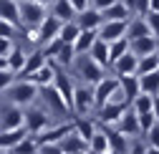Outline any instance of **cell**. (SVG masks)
Masks as SVG:
<instances>
[{
  "mask_svg": "<svg viewBox=\"0 0 159 154\" xmlns=\"http://www.w3.org/2000/svg\"><path fill=\"white\" fill-rule=\"evenodd\" d=\"M8 93H10V101L18 104V106H30L35 99H38V86L30 81V79H15L10 86H8Z\"/></svg>",
  "mask_w": 159,
  "mask_h": 154,
  "instance_id": "obj_4",
  "label": "cell"
},
{
  "mask_svg": "<svg viewBox=\"0 0 159 154\" xmlns=\"http://www.w3.org/2000/svg\"><path fill=\"white\" fill-rule=\"evenodd\" d=\"M96 38H98V28H81V33L73 41V51L76 53H89V48L93 46Z\"/></svg>",
  "mask_w": 159,
  "mask_h": 154,
  "instance_id": "obj_19",
  "label": "cell"
},
{
  "mask_svg": "<svg viewBox=\"0 0 159 154\" xmlns=\"http://www.w3.org/2000/svg\"><path fill=\"white\" fill-rule=\"evenodd\" d=\"M139 88H142L144 93H149V96H157L159 93V68L139 76Z\"/></svg>",
  "mask_w": 159,
  "mask_h": 154,
  "instance_id": "obj_25",
  "label": "cell"
},
{
  "mask_svg": "<svg viewBox=\"0 0 159 154\" xmlns=\"http://www.w3.org/2000/svg\"><path fill=\"white\" fill-rule=\"evenodd\" d=\"M152 104H154V96H149V93H144V91H142V93H139L129 106H131L136 114H147V111H152Z\"/></svg>",
  "mask_w": 159,
  "mask_h": 154,
  "instance_id": "obj_36",
  "label": "cell"
},
{
  "mask_svg": "<svg viewBox=\"0 0 159 154\" xmlns=\"http://www.w3.org/2000/svg\"><path fill=\"white\" fill-rule=\"evenodd\" d=\"M68 3L76 8V13H81L84 8H89V5H91V0H68Z\"/></svg>",
  "mask_w": 159,
  "mask_h": 154,
  "instance_id": "obj_46",
  "label": "cell"
},
{
  "mask_svg": "<svg viewBox=\"0 0 159 154\" xmlns=\"http://www.w3.org/2000/svg\"><path fill=\"white\" fill-rule=\"evenodd\" d=\"M136 61H139V56H134L131 51H126V53H121L119 58L109 66L111 71H114V76H126V73H136Z\"/></svg>",
  "mask_w": 159,
  "mask_h": 154,
  "instance_id": "obj_15",
  "label": "cell"
},
{
  "mask_svg": "<svg viewBox=\"0 0 159 154\" xmlns=\"http://www.w3.org/2000/svg\"><path fill=\"white\" fill-rule=\"evenodd\" d=\"M149 10H159V0H149Z\"/></svg>",
  "mask_w": 159,
  "mask_h": 154,
  "instance_id": "obj_50",
  "label": "cell"
},
{
  "mask_svg": "<svg viewBox=\"0 0 159 154\" xmlns=\"http://www.w3.org/2000/svg\"><path fill=\"white\" fill-rule=\"evenodd\" d=\"M53 15L61 18V20H73L76 18V8L68 3V0H53Z\"/></svg>",
  "mask_w": 159,
  "mask_h": 154,
  "instance_id": "obj_30",
  "label": "cell"
},
{
  "mask_svg": "<svg viewBox=\"0 0 159 154\" xmlns=\"http://www.w3.org/2000/svg\"><path fill=\"white\" fill-rule=\"evenodd\" d=\"M142 18L147 20V25H149L152 35H154V38H159V10H147Z\"/></svg>",
  "mask_w": 159,
  "mask_h": 154,
  "instance_id": "obj_38",
  "label": "cell"
},
{
  "mask_svg": "<svg viewBox=\"0 0 159 154\" xmlns=\"http://www.w3.org/2000/svg\"><path fill=\"white\" fill-rule=\"evenodd\" d=\"M23 119H25V109L13 104L0 114V129H18V126H23Z\"/></svg>",
  "mask_w": 159,
  "mask_h": 154,
  "instance_id": "obj_10",
  "label": "cell"
},
{
  "mask_svg": "<svg viewBox=\"0 0 159 154\" xmlns=\"http://www.w3.org/2000/svg\"><path fill=\"white\" fill-rule=\"evenodd\" d=\"M89 53H91V58L96 63H101L104 68H109V43L104 41V38H96L93 46L89 48Z\"/></svg>",
  "mask_w": 159,
  "mask_h": 154,
  "instance_id": "obj_26",
  "label": "cell"
},
{
  "mask_svg": "<svg viewBox=\"0 0 159 154\" xmlns=\"http://www.w3.org/2000/svg\"><path fill=\"white\" fill-rule=\"evenodd\" d=\"M126 51H129V38H126V35L116 38V41H109V66H111L121 53H126Z\"/></svg>",
  "mask_w": 159,
  "mask_h": 154,
  "instance_id": "obj_32",
  "label": "cell"
},
{
  "mask_svg": "<svg viewBox=\"0 0 159 154\" xmlns=\"http://www.w3.org/2000/svg\"><path fill=\"white\" fill-rule=\"evenodd\" d=\"M61 25H63L61 18H56L53 13H51V15H46V18H43V23L38 25V30H41V46H43V43H48V41H53V38L61 33Z\"/></svg>",
  "mask_w": 159,
  "mask_h": 154,
  "instance_id": "obj_16",
  "label": "cell"
},
{
  "mask_svg": "<svg viewBox=\"0 0 159 154\" xmlns=\"http://www.w3.org/2000/svg\"><path fill=\"white\" fill-rule=\"evenodd\" d=\"M13 51V38H3L0 35V56H8Z\"/></svg>",
  "mask_w": 159,
  "mask_h": 154,
  "instance_id": "obj_44",
  "label": "cell"
},
{
  "mask_svg": "<svg viewBox=\"0 0 159 154\" xmlns=\"http://www.w3.org/2000/svg\"><path fill=\"white\" fill-rule=\"evenodd\" d=\"M78 33H81V28H78V23H76V20H66V23L61 25V33H58V38H61L63 43H73Z\"/></svg>",
  "mask_w": 159,
  "mask_h": 154,
  "instance_id": "obj_35",
  "label": "cell"
},
{
  "mask_svg": "<svg viewBox=\"0 0 159 154\" xmlns=\"http://www.w3.org/2000/svg\"><path fill=\"white\" fill-rule=\"evenodd\" d=\"M46 61H48V58H46L43 48H38V51L28 53V56H25V66H23V71H20V73H15V79H25L28 73H33L35 68H41V66H43Z\"/></svg>",
  "mask_w": 159,
  "mask_h": 154,
  "instance_id": "obj_22",
  "label": "cell"
},
{
  "mask_svg": "<svg viewBox=\"0 0 159 154\" xmlns=\"http://www.w3.org/2000/svg\"><path fill=\"white\" fill-rule=\"evenodd\" d=\"M142 35H152V30H149L147 20H144L142 15L129 18V23H126V38L131 41V38H142Z\"/></svg>",
  "mask_w": 159,
  "mask_h": 154,
  "instance_id": "obj_24",
  "label": "cell"
},
{
  "mask_svg": "<svg viewBox=\"0 0 159 154\" xmlns=\"http://www.w3.org/2000/svg\"><path fill=\"white\" fill-rule=\"evenodd\" d=\"M25 79H30L38 88H43V86H51L53 84V79H56V63L53 61H46L41 68H35L33 73H28Z\"/></svg>",
  "mask_w": 159,
  "mask_h": 154,
  "instance_id": "obj_13",
  "label": "cell"
},
{
  "mask_svg": "<svg viewBox=\"0 0 159 154\" xmlns=\"http://www.w3.org/2000/svg\"><path fill=\"white\" fill-rule=\"evenodd\" d=\"M144 137H147V142H149L152 152H159V121H157L149 131H144Z\"/></svg>",
  "mask_w": 159,
  "mask_h": 154,
  "instance_id": "obj_41",
  "label": "cell"
},
{
  "mask_svg": "<svg viewBox=\"0 0 159 154\" xmlns=\"http://www.w3.org/2000/svg\"><path fill=\"white\" fill-rule=\"evenodd\" d=\"M71 66H73L76 76H81L86 84H96V81L106 73V68H104L101 63H96V61L91 58V53H76V58H73Z\"/></svg>",
  "mask_w": 159,
  "mask_h": 154,
  "instance_id": "obj_1",
  "label": "cell"
},
{
  "mask_svg": "<svg viewBox=\"0 0 159 154\" xmlns=\"http://www.w3.org/2000/svg\"><path fill=\"white\" fill-rule=\"evenodd\" d=\"M121 3H124V5H126L131 13H134V3H136V0H121Z\"/></svg>",
  "mask_w": 159,
  "mask_h": 154,
  "instance_id": "obj_49",
  "label": "cell"
},
{
  "mask_svg": "<svg viewBox=\"0 0 159 154\" xmlns=\"http://www.w3.org/2000/svg\"><path fill=\"white\" fill-rule=\"evenodd\" d=\"M18 15H20V28L25 25H41L48 15V5L41 0H18Z\"/></svg>",
  "mask_w": 159,
  "mask_h": 154,
  "instance_id": "obj_2",
  "label": "cell"
},
{
  "mask_svg": "<svg viewBox=\"0 0 159 154\" xmlns=\"http://www.w3.org/2000/svg\"><path fill=\"white\" fill-rule=\"evenodd\" d=\"M0 18L20 28V15H18V0H0Z\"/></svg>",
  "mask_w": 159,
  "mask_h": 154,
  "instance_id": "obj_27",
  "label": "cell"
},
{
  "mask_svg": "<svg viewBox=\"0 0 159 154\" xmlns=\"http://www.w3.org/2000/svg\"><path fill=\"white\" fill-rule=\"evenodd\" d=\"M58 149H61V154H84V152H89V142L76 129H71L66 137L58 142Z\"/></svg>",
  "mask_w": 159,
  "mask_h": 154,
  "instance_id": "obj_9",
  "label": "cell"
},
{
  "mask_svg": "<svg viewBox=\"0 0 159 154\" xmlns=\"http://www.w3.org/2000/svg\"><path fill=\"white\" fill-rule=\"evenodd\" d=\"M159 68V58H157V53H147V56H139V61H136V76H142V73H149Z\"/></svg>",
  "mask_w": 159,
  "mask_h": 154,
  "instance_id": "obj_33",
  "label": "cell"
},
{
  "mask_svg": "<svg viewBox=\"0 0 159 154\" xmlns=\"http://www.w3.org/2000/svg\"><path fill=\"white\" fill-rule=\"evenodd\" d=\"M116 129L121 131V134H126V137L131 139V137H139L142 134V126H139V119H136V111L129 106L124 114H121V119L116 121Z\"/></svg>",
  "mask_w": 159,
  "mask_h": 154,
  "instance_id": "obj_11",
  "label": "cell"
},
{
  "mask_svg": "<svg viewBox=\"0 0 159 154\" xmlns=\"http://www.w3.org/2000/svg\"><path fill=\"white\" fill-rule=\"evenodd\" d=\"M126 23L129 20H104L98 25V38H104V41H116V38L126 35Z\"/></svg>",
  "mask_w": 159,
  "mask_h": 154,
  "instance_id": "obj_14",
  "label": "cell"
},
{
  "mask_svg": "<svg viewBox=\"0 0 159 154\" xmlns=\"http://www.w3.org/2000/svg\"><path fill=\"white\" fill-rule=\"evenodd\" d=\"M18 25H13V23H8V20H3V18H0V35L3 38H15L18 35Z\"/></svg>",
  "mask_w": 159,
  "mask_h": 154,
  "instance_id": "obj_42",
  "label": "cell"
},
{
  "mask_svg": "<svg viewBox=\"0 0 159 154\" xmlns=\"http://www.w3.org/2000/svg\"><path fill=\"white\" fill-rule=\"evenodd\" d=\"M101 126H104L106 142H109V152H114V154L129 152V137H126V134H121L119 129H111V126H106V124H101Z\"/></svg>",
  "mask_w": 159,
  "mask_h": 154,
  "instance_id": "obj_12",
  "label": "cell"
},
{
  "mask_svg": "<svg viewBox=\"0 0 159 154\" xmlns=\"http://www.w3.org/2000/svg\"><path fill=\"white\" fill-rule=\"evenodd\" d=\"M154 53H157V58H159V43H157V51H154Z\"/></svg>",
  "mask_w": 159,
  "mask_h": 154,
  "instance_id": "obj_51",
  "label": "cell"
},
{
  "mask_svg": "<svg viewBox=\"0 0 159 154\" xmlns=\"http://www.w3.org/2000/svg\"><path fill=\"white\" fill-rule=\"evenodd\" d=\"M111 3H116V0H91V5H93L96 10H104V8H109Z\"/></svg>",
  "mask_w": 159,
  "mask_h": 154,
  "instance_id": "obj_47",
  "label": "cell"
},
{
  "mask_svg": "<svg viewBox=\"0 0 159 154\" xmlns=\"http://www.w3.org/2000/svg\"><path fill=\"white\" fill-rule=\"evenodd\" d=\"M13 81H15V73L8 71V68H0V91H5Z\"/></svg>",
  "mask_w": 159,
  "mask_h": 154,
  "instance_id": "obj_43",
  "label": "cell"
},
{
  "mask_svg": "<svg viewBox=\"0 0 159 154\" xmlns=\"http://www.w3.org/2000/svg\"><path fill=\"white\" fill-rule=\"evenodd\" d=\"M25 134H28V131H25V124L18 126V129H0V149H8V152H10L18 142L25 137Z\"/></svg>",
  "mask_w": 159,
  "mask_h": 154,
  "instance_id": "obj_21",
  "label": "cell"
},
{
  "mask_svg": "<svg viewBox=\"0 0 159 154\" xmlns=\"http://www.w3.org/2000/svg\"><path fill=\"white\" fill-rule=\"evenodd\" d=\"M10 152H38V142H35V137H33V134H25V137L18 142Z\"/></svg>",
  "mask_w": 159,
  "mask_h": 154,
  "instance_id": "obj_37",
  "label": "cell"
},
{
  "mask_svg": "<svg viewBox=\"0 0 159 154\" xmlns=\"http://www.w3.org/2000/svg\"><path fill=\"white\" fill-rule=\"evenodd\" d=\"M89 152H96V154H106V152H109L106 134H104V129H101L98 121H96V131L91 134V139H89Z\"/></svg>",
  "mask_w": 159,
  "mask_h": 154,
  "instance_id": "obj_28",
  "label": "cell"
},
{
  "mask_svg": "<svg viewBox=\"0 0 159 154\" xmlns=\"http://www.w3.org/2000/svg\"><path fill=\"white\" fill-rule=\"evenodd\" d=\"M119 86H121L126 101L131 104L139 93H142V88H139V76L136 73H126V76H119Z\"/></svg>",
  "mask_w": 159,
  "mask_h": 154,
  "instance_id": "obj_20",
  "label": "cell"
},
{
  "mask_svg": "<svg viewBox=\"0 0 159 154\" xmlns=\"http://www.w3.org/2000/svg\"><path fill=\"white\" fill-rule=\"evenodd\" d=\"M38 96L43 99V104H46L48 114L53 111V114H61V116L71 114V111H68V106H66V101H63V96L58 93V88H56L53 84H51V86H43V88H38Z\"/></svg>",
  "mask_w": 159,
  "mask_h": 154,
  "instance_id": "obj_6",
  "label": "cell"
},
{
  "mask_svg": "<svg viewBox=\"0 0 159 154\" xmlns=\"http://www.w3.org/2000/svg\"><path fill=\"white\" fill-rule=\"evenodd\" d=\"M134 142H129V152H136V154H147V152H152V147H149V142H142V134L139 137H131Z\"/></svg>",
  "mask_w": 159,
  "mask_h": 154,
  "instance_id": "obj_40",
  "label": "cell"
},
{
  "mask_svg": "<svg viewBox=\"0 0 159 154\" xmlns=\"http://www.w3.org/2000/svg\"><path fill=\"white\" fill-rule=\"evenodd\" d=\"M129 109V104H121V101H106L96 109V121L98 124H106V126H116V121L121 119V114Z\"/></svg>",
  "mask_w": 159,
  "mask_h": 154,
  "instance_id": "obj_7",
  "label": "cell"
},
{
  "mask_svg": "<svg viewBox=\"0 0 159 154\" xmlns=\"http://www.w3.org/2000/svg\"><path fill=\"white\" fill-rule=\"evenodd\" d=\"M116 86H119V76H106V73L93 84V101H96V109L109 101V96L116 91Z\"/></svg>",
  "mask_w": 159,
  "mask_h": 154,
  "instance_id": "obj_8",
  "label": "cell"
},
{
  "mask_svg": "<svg viewBox=\"0 0 159 154\" xmlns=\"http://www.w3.org/2000/svg\"><path fill=\"white\" fill-rule=\"evenodd\" d=\"M149 10V0H136L134 3V15H144Z\"/></svg>",
  "mask_w": 159,
  "mask_h": 154,
  "instance_id": "obj_45",
  "label": "cell"
},
{
  "mask_svg": "<svg viewBox=\"0 0 159 154\" xmlns=\"http://www.w3.org/2000/svg\"><path fill=\"white\" fill-rule=\"evenodd\" d=\"M73 129L89 142L91 134L96 131V121H93V119H86V116H73Z\"/></svg>",
  "mask_w": 159,
  "mask_h": 154,
  "instance_id": "obj_31",
  "label": "cell"
},
{
  "mask_svg": "<svg viewBox=\"0 0 159 154\" xmlns=\"http://www.w3.org/2000/svg\"><path fill=\"white\" fill-rule=\"evenodd\" d=\"M136 119H139V126H142V134L149 131L154 124H157V116H154V111H147V114H136Z\"/></svg>",
  "mask_w": 159,
  "mask_h": 154,
  "instance_id": "obj_39",
  "label": "cell"
},
{
  "mask_svg": "<svg viewBox=\"0 0 159 154\" xmlns=\"http://www.w3.org/2000/svg\"><path fill=\"white\" fill-rule=\"evenodd\" d=\"M91 111H96V101H93V84H81L73 86V101H71V114L76 116H89Z\"/></svg>",
  "mask_w": 159,
  "mask_h": 154,
  "instance_id": "obj_3",
  "label": "cell"
},
{
  "mask_svg": "<svg viewBox=\"0 0 159 154\" xmlns=\"http://www.w3.org/2000/svg\"><path fill=\"white\" fill-rule=\"evenodd\" d=\"M73 20L78 23V28H98V25L104 23V18H101V10H96L93 5H89L81 13H76Z\"/></svg>",
  "mask_w": 159,
  "mask_h": 154,
  "instance_id": "obj_17",
  "label": "cell"
},
{
  "mask_svg": "<svg viewBox=\"0 0 159 154\" xmlns=\"http://www.w3.org/2000/svg\"><path fill=\"white\" fill-rule=\"evenodd\" d=\"M73 58H76L73 43H61V48H58V53L53 56V58H48V61H53L56 66H63V68H68V66L73 63Z\"/></svg>",
  "mask_w": 159,
  "mask_h": 154,
  "instance_id": "obj_29",
  "label": "cell"
},
{
  "mask_svg": "<svg viewBox=\"0 0 159 154\" xmlns=\"http://www.w3.org/2000/svg\"><path fill=\"white\" fill-rule=\"evenodd\" d=\"M157 38L154 35H142V38H131L129 41V51L134 56H147V53H154L157 51Z\"/></svg>",
  "mask_w": 159,
  "mask_h": 154,
  "instance_id": "obj_18",
  "label": "cell"
},
{
  "mask_svg": "<svg viewBox=\"0 0 159 154\" xmlns=\"http://www.w3.org/2000/svg\"><path fill=\"white\" fill-rule=\"evenodd\" d=\"M23 66H25V53H23L20 48H15V46H13V51L8 53V68H10L13 73H20Z\"/></svg>",
  "mask_w": 159,
  "mask_h": 154,
  "instance_id": "obj_34",
  "label": "cell"
},
{
  "mask_svg": "<svg viewBox=\"0 0 159 154\" xmlns=\"http://www.w3.org/2000/svg\"><path fill=\"white\" fill-rule=\"evenodd\" d=\"M129 15H131V10L121 3V0H116V3H111L109 8L101 10V18H104V20H129Z\"/></svg>",
  "mask_w": 159,
  "mask_h": 154,
  "instance_id": "obj_23",
  "label": "cell"
},
{
  "mask_svg": "<svg viewBox=\"0 0 159 154\" xmlns=\"http://www.w3.org/2000/svg\"><path fill=\"white\" fill-rule=\"evenodd\" d=\"M152 111H154V116H157V121H159V93L154 96V104H152Z\"/></svg>",
  "mask_w": 159,
  "mask_h": 154,
  "instance_id": "obj_48",
  "label": "cell"
},
{
  "mask_svg": "<svg viewBox=\"0 0 159 154\" xmlns=\"http://www.w3.org/2000/svg\"><path fill=\"white\" fill-rule=\"evenodd\" d=\"M23 124H25V131L28 134H41L43 129H48L51 126V119H48V109H35V106H28L25 109V119H23Z\"/></svg>",
  "mask_w": 159,
  "mask_h": 154,
  "instance_id": "obj_5",
  "label": "cell"
},
{
  "mask_svg": "<svg viewBox=\"0 0 159 154\" xmlns=\"http://www.w3.org/2000/svg\"><path fill=\"white\" fill-rule=\"evenodd\" d=\"M41 3H46V5H48V3H53V0H41Z\"/></svg>",
  "mask_w": 159,
  "mask_h": 154,
  "instance_id": "obj_52",
  "label": "cell"
}]
</instances>
